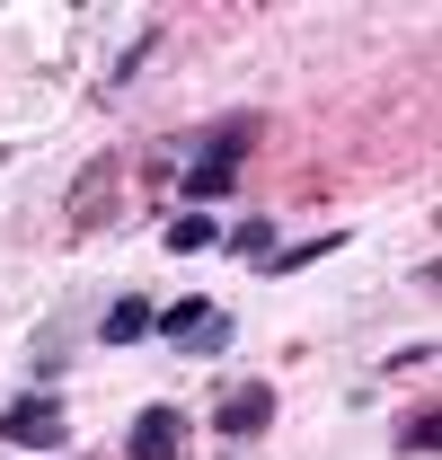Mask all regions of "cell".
Segmentation results:
<instances>
[{"label":"cell","instance_id":"6da1fadb","mask_svg":"<svg viewBox=\"0 0 442 460\" xmlns=\"http://www.w3.org/2000/svg\"><path fill=\"white\" fill-rule=\"evenodd\" d=\"M257 133H266L257 115H230V124H221L213 142H195V160H186V177H177V186H186L195 204H221V195L239 186V169H248V151H257Z\"/></svg>","mask_w":442,"mask_h":460},{"label":"cell","instance_id":"7a4b0ae2","mask_svg":"<svg viewBox=\"0 0 442 460\" xmlns=\"http://www.w3.org/2000/svg\"><path fill=\"white\" fill-rule=\"evenodd\" d=\"M124 213V151H98L89 169L71 177V204H62V239H98Z\"/></svg>","mask_w":442,"mask_h":460},{"label":"cell","instance_id":"3957f363","mask_svg":"<svg viewBox=\"0 0 442 460\" xmlns=\"http://www.w3.org/2000/svg\"><path fill=\"white\" fill-rule=\"evenodd\" d=\"M0 443H9V452H62V443H71L62 390H27V399H9V407H0Z\"/></svg>","mask_w":442,"mask_h":460},{"label":"cell","instance_id":"277c9868","mask_svg":"<svg viewBox=\"0 0 442 460\" xmlns=\"http://www.w3.org/2000/svg\"><path fill=\"white\" fill-rule=\"evenodd\" d=\"M151 337H168L177 354H221V345H230V310L204 301V292H195V301H168L160 319H151Z\"/></svg>","mask_w":442,"mask_h":460},{"label":"cell","instance_id":"5b68a950","mask_svg":"<svg viewBox=\"0 0 442 460\" xmlns=\"http://www.w3.org/2000/svg\"><path fill=\"white\" fill-rule=\"evenodd\" d=\"M186 443H195V416L186 407H142L133 434H124V460H186Z\"/></svg>","mask_w":442,"mask_h":460},{"label":"cell","instance_id":"8992f818","mask_svg":"<svg viewBox=\"0 0 442 460\" xmlns=\"http://www.w3.org/2000/svg\"><path fill=\"white\" fill-rule=\"evenodd\" d=\"M266 425H275V381H239V390L213 407V434H221V443H248V434H266Z\"/></svg>","mask_w":442,"mask_h":460},{"label":"cell","instance_id":"52a82bcc","mask_svg":"<svg viewBox=\"0 0 442 460\" xmlns=\"http://www.w3.org/2000/svg\"><path fill=\"white\" fill-rule=\"evenodd\" d=\"M151 319H160V310H151L142 292H124L107 319H98V337H107V345H133V337H151Z\"/></svg>","mask_w":442,"mask_h":460},{"label":"cell","instance_id":"ba28073f","mask_svg":"<svg viewBox=\"0 0 442 460\" xmlns=\"http://www.w3.org/2000/svg\"><path fill=\"white\" fill-rule=\"evenodd\" d=\"M389 443H398V452H407V460H425V452H434V443H442V416H434V407H407Z\"/></svg>","mask_w":442,"mask_h":460},{"label":"cell","instance_id":"9c48e42d","mask_svg":"<svg viewBox=\"0 0 442 460\" xmlns=\"http://www.w3.org/2000/svg\"><path fill=\"white\" fill-rule=\"evenodd\" d=\"M204 248H221V222H213V213H186V222H168V257H204Z\"/></svg>","mask_w":442,"mask_h":460},{"label":"cell","instance_id":"30bf717a","mask_svg":"<svg viewBox=\"0 0 442 460\" xmlns=\"http://www.w3.org/2000/svg\"><path fill=\"white\" fill-rule=\"evenodd\" d=\"M221 248H239L248 266H266V257H275V222H239L230 239H221Z\"/></svg>","mask_w":442,"mask_h":460},{"label":"cell","instance_id":"8fae6325","mask_svg":"<svg viewBox=\"0 0 442 460\" xmlns=\"http://www.w3.org/2000/svg\"><path fill=\"white\" fill-rule=\"evenodd\" d=\"M54 460H62V452H54Z\"/></svg>","mask_w":442,"mask_h":460}]
</instances>
